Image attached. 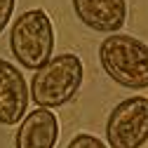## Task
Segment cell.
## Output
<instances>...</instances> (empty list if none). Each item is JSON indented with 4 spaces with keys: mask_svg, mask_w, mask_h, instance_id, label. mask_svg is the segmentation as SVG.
I'll return each instance as SVG.
<instances>
[{
    "mask_svg": "<svg viewBox=\"0 0 148 148\" xmlns=\"http://www.w3.org/2000/svg\"><path fill=\"white\" fill-rule=\"evenodd\" d=\"M99 64L106 75L127 87H148V45L127 33H110L99 45Z\"/></svg>",
    "mask_w": 148,
    "mask_h": 148,
    "instance_id": "cell-1",
    "label": "cell"
},
{
    "mask_svg": "<svg viewBox=\"0 0 148 148\" xmlns=\"http://www.w3.org/2000/svg\"><path fill=\"white\" fill-rule=\"evenodd\" d=\"M85 68L78 54H57L31 78V99L38 108H59L68 103L82 85Z\"/></svg>",
    "mask_w": 148,
    "mask_h": 148,
    "instance_id": "cell-2",
    "label": "cell"
},
{
    "mask_svg": "<svg viewBox=\"0 0 148 148\" xmlns=\"http://www.w3.org/2000/svg\"><path fill=\"white\" fill-rule=\"evenodd\" d=\"M12 57L24 68H42L54 52V26L45 10H28L19 14L10 31Z\"/></svg>",
    "mask_w": 148,
    "mask_h": 148,
    "instance_id": "cell-3",
    "label": "cell"
},
{
    "mask_svg": "<svg viewBox=\"0 0 148 148\" xmlns=\"http://www.w3.org/2000/svg\"><path fill=\"white\" fill-rule=\"evenodd\" d=\"M108 148H143L148 141V97L120 101L106 120Z\"/></svg>",
    "mask_w": 148,
    "mask_h": 148,
    "instance_id": "cell-4",
    "label": "cell"
},
{
    "mask_svg": "<svg viewBox=\"0 0 148 148\" xmlns=\"http://www.w3.org/2000/svg\"><path fill=\"white\" fill-rule=\"evenodd\" d=\"M31 89L24 73L0 59V125H16L26 118Z\"/></svg>",
    "mask_w": 148,
    "mask_h": 148,
    "instance_id": "cell-5",
    "label": "cell"
},
{
    "mask_svg": "<svg viewBox=\"0 0 148 148\" xmlns=\"http://www.w3.org/2000/svg\"><path fill=\"white\" fill-rule=\"evenodd\" d=\"M75 16L97 33H118L127 21V0H71Z\"/></svg>",
    "mask_w": 148,
    "mask_h": 148,
    "instance_id": "cell-6",
    "label": "cell"
},
{
    "mask_svg": "<svg viewBox=\"0 0 148 148\" xmlns=\"http://www.w3.org/2000/svg\"><path fill=\"white\" fill-rule=\"evenodd\" d=\"M59 141V120L49 108H35L21 120L14 148H54Z\"/></svg>",
    "mask_w": 148,
    "mask_h": 148,
    "instance_id": "cell-7",
    "label": "cell"
},
{
    "mask_svg": "<svg viewBox=\"0 0 148 148\" xmlns=\"http://www.w3.org/2000/svg\"><path fill=\"white\" fill-rule=\"evenodd\" d=\"M66 148H106V143L94 134H75Z\"/></svg>",
    "mask_w": 148,
    "mask_h": 148,
    "instance_id": "cell-8",
    "label": "cell"
},
{
    "mask_svg": "<svg viewBox=\"0 0 148 148\" xmlns=\"http://www.w3.org/2000/svg\"><path fill=\"white\" fill-rule=\"evenodd\" d=\"M14 5H16V0H0V33H3L5 26L10 24L12 12H14Z\"/></svg>",
    "mask_w": 148,
    "mask_h": 148,
    "instance_id": "cell-9",
    "label": "cell"
}]
</instances>
